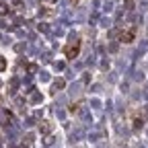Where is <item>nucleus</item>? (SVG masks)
Segmentation results:
<instances>
[{"mask_svg": "<svg viewBox=\"0 0 148 148\" xmlns=\"http://www.w3.org/2000/svg\"><path fill=\"white\" fill-rule=\"evenodd\" d=\"M66 58H76L78 56V51H80V41H74V43H70L66 49Z\"/></svg>", "mask_w": 148, "mask_h": 148, "instance_id": "nucleus-1", "label": "nucleus"}, {"mask_svg": "<svg viewBox=\"0 0 148 148\" xmlns=\"http://www.w3.org/2000/svg\"><path fill=\"white\" fill-rule=\"evenodd\" d=\"M132 39H134V29H132V31H125V33H121V41H123V43H130Z\"/></svg>", "mask_w": 148, "mask_h": 148, "instance_id": "nucleus-2", "label": "nucleus"}, {"mask_svg": "<svg viewBox=\"0 0 148 148\" xmlns=\"http://www.w3.org/2000/svg\"><path fill=\"white\" fill-rule=\"evenodd\" d=\"M39 130H41L43 134H49V132H51V123H49V121H41V123H39Z\"/></svg>", "mask_w": 148, "mask_h": 148, "instance_id": "nucleus-3", "label": "nucleus"}, {"mask_svg": "<svg viewBox=\"0 0 148 148\" xmlns=\"http://www.w3.org/2000/svg\"><path fill=\"white\" fill-rule=\"evenodd\" d=\"M4 70H6V60L0 56V72H4Z\"/></svg>", "mask_w": 148, "mask_h": 148, "instance_id": "nucleus-4", "label": "nucleus"}, {"mask_svg": "<svg viewBox=\"0 0 148 148\" xmlns=\"http://www.w3.org/2000/svg\"><path fill=\"white\" fill-rule=\"evenodd\" d=\"M134 4H136V0H125V8L132 10V8H134Z\"/></svg>", "mask_w": 148, "mask_h": 148, "instance_id": "nucleus-5", "label": "nucleus"}, {"mask_svg": "<svg viewBox=\"0 0 148 148\" xmlns=\"http://www.w3.org/2000/svg\"><path fill=\"white\" fill-rule=\"evenodd\" d=\"M8 12V8H6V4H2V2H0V14H6Z\"/></svg>", "mask_w": 148, "mask_h": 148, "instance_id": "nucleus-6", "label": "nucleus"}]
</instances>
